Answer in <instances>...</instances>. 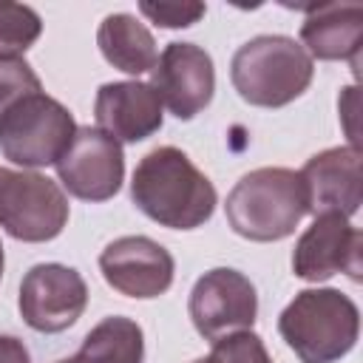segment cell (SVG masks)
<instances>
[{
    "label": "cell",
    "instance_id": "cell-22",
    "mask_svg": "<svg viewBox=\"0 0 363 363\" xmlns=\"http://www.w3.org/2000/svg\"><path fill=\"white\" fill-rule=\"evenodd\" d=\"M0 363H31L23 340H17L11 335H0Z\"/></svg>",
    "mask_w": 363,
    "mask_h": 363
},
{
    "label": "cell",
    "instance_id": "cell-3",
    "mask_svg": "<svg viewBox=\"0 0 363 363\" xmlns=\"http://www.w3.org/2000/svg\"><path fill=\"white\" fill-rule=\"evenodd\" d=\"M278 335L301 363H335L354 349L360 312L340 289H303L278 315Z\"/></svg>",
    "mask_w": 363,
    "mask_h": 363
},
{
    "label": "cell",
    "instance_id": "cell-24",
    "mask_svg": "<svg viewBox=\"0 0 363 363\" xmlns=\"http://www.w3.org/2000/svg\"><path fill=\"white\" fill-rule=\"evenodd\" d=\"M3 267H6V255H3V244H0V278H3Z\"/></svg>",
    "mask_w": 363,
    "mask_h": 363
},
{
    "label": "cell",
    "instance_id": "cell-15",
    "mask_svg": "<svg viewBox=\"0 0 363 363\" xmlns=\"http://www.w3.org/2000/svg\"><path fill=\"white\" fill-rule=\"evenodd\" d=\"M363 40V6L360 3H318L309 6L301 23L303 51L318 60H349L357 65Z\"/></svg>",
    "mask_w": 363,
    "mask_h": 363
},
{
    "label": "cell",
    "instance_id": "cell-12",
    "mask_svg": "<svg viewBox=\"0 0 363 363\" xmlns=\"http://www.w3.org/2000/svg\"><path fill=\"white\" fill-rule=\"evenodd\" d=\"M360 230L337 213L315 216L306 233L292 250V272L301 281H326L337 272H346L352 281H360Z\"/></svg>",
    "mask_w": 363,
    "mask_h": 363
},
{
    "label": "cell",
    "instance_id": "cell-1",
    "mask_svg": "<svg viewBox=\"0 0 363 363\" xmlns=\"http://www.w3.org/2000/svg\"><path fill=\"white\" fill-rule=\"evenodd\" d=\"M133 204L156 224L170 230H196L216 210L213 182L173 145L145 153L130 179Z\"/></svg>",
    "mask_w": 363,
    "mask_h": 363
},
{
    "label": "cell",
    "instance_id": "cell-10",
    "mask_svg": "<svg viewBox=\"0 0 363 363\" xmlns=\"http://www.w3.org/2000/svg\"><path fill=\"white\" fill-rule=\"evenodd\" d=\"M150 88L176 119H193L213 102V57L196 43H167L150 71Z\"/></svg>",
    "mask_w": 363,
    "mask_h": 363
},
{
    "label": "cell",
    "instance_id": "cell-21",
    "mask_svg": "<svg viewBox=\"0 0 363 363\" xmlns=\"http://www.w3.org/2000/svg\"><path fill=\"white\" fill-rule=\"evenodd\" d=\"M139 11L162 28H187L207 11L204 3H139Z\"/></svg>",
    "mask_w": 363,
    "mask_h": 363
},
{
    "label": "cell",
    "instance_id": "cell-20",
    "mask_svg": "<svg viewBox=\"0 0 363 363\" xmlns=\"http://www.w3.org/2000/svg\"><path fill=\"white\" fill-rule=\"evenodd\" d=\"M213 363H272L264 340L255 332H235L213 343Z\"/></svg>",
    "mask_w": 363,
    "mask_h": 363
},
{
    "label": "cell",
    "instance_id": "cell-6",
    "mask_svg": "<svg viewBox=\"0 0 363 363\" xmlns=\"http://www.w3.org/2000/svg\"><path fill=\"white\" fill-rule=\"evenodd\" d=\"M68 224L62 187L37 170L0 167V227L26 244L57 238Z\"/></svg>",
    "mask_w": 363,
    "mask_h": 363
},
{
    "label": "cell",
    "instance_id": "cell-7",
    "mask_svg": "<svg viewBox=\"0 0 363 363\" xmlns=\"http://www.w3.org/2000/svg\"><path fill=\"white\" fill-rule=\"evenodd\" d=\"M187 312L196 332L204 340L216 343L227 335L252 329L258 315V295L244 272L216 267L193 284Z\"/></svg>",
    "mask_w": 363,
    "mask_h": 363
},
{
    "label": "cell",
    "instance_id": "cell-13",
    "mask_svg": "<svg viewBox=\"0 0 363 363\" xmlns=\"http://www.w3.org/2000/svg\"><path fill=\"white\" fill-rule=\"evenodd\" d=\"M306 193V213L323 216L337 213L352 218L360 210L363 182H360V147L340 145L326 147L306 159L298 170Z\"/></svg>",
    "mask_w": 363,
    "mask_h": 363
},
{
    "label": "cell",
    "instance_id": "cell-8",
    "mask_svg": "<svg viewBox=\"0 0 363 363\" xmlns=\"http://www.w3.org/2000/svg\"><path fill=\"white\" fill-rule=\"evenodd\" d=\"M60 184L82 201H108L125 179V153L116 139L91 125H77L71 145L54 164Z\"/></svg>",
    "mask_w": 363,
    "mask_h": 363
},
{
    "label": "cell",
    "instance_id": "cell-5",
    "mask_svg": "<svg viewBox=\"0 0 363 363\" xmlns=\"http://www.w3.org/2000/svg\"><path fill=\"white\" fill-rule=\"evenodd\" d=\"M74 130L71 111L45 91H37L0 113V150L20 167H48L60 162Z\"/></svg>",
    "mask_w": 363,
    "mask_h": 363
},
{
    "label": "cell",
    "instance_id": "cell-18",
    "mask_svg": "<svg viewBox=\"0 0 363 363\" xmlns=\"http://www.w3.org/2000/svg\"><path fill=\"white\" fill-rule=\"evenodd\" d=\"M40 34L43 20L31 6L0 0V60H20Z\"/></svg>",
    "mask_w": 363,
    "mask_h": 363
},
{
    "label": "cell",
    "instance_id": "cell-2",
    "mask_svg": "<svg viewBox=\"0 0 363 363\" xmlns=\"http://www.w3.org/2000/svg\"><path fill=\"white\" fill-rule=\"evenodd\" d=\"M235 235L247 241H281L306 216V193L298 170L258 167L235 182L224 204Z\"/></svg>",
    "mask_w": 363,
    "mask_h": 363
},
{
    "label": "cell",
    "instance_id": "cell-4",
    "mask_svg": "<svg viewBox=\"0 0 363 363\" xmlns=\"http://www.w3.org/2000/svg\"><path fill=\"white\" fill-rule=\"evenodd\" d=\"M315 77V62L286 34H261L247 40L230 62V79L238 96L255 108H284L298 99Z\"/></svg>",
    "mask_w": 363,
    "mask_h": 363
},
{
    "label": "cell",
    "instance_id": "cell-9",
    "mask_svg": "<svg viewBox=\"0 0 363 363\" xmlns=\"http://www.w3.org/2000/svg\"><path fill=\"white\" fill-rule=\"evenodd\" d=\"M17 306L20 318L34 332H65L88 306L85 278L65 264H37L23 275Z\"/></svg>",
    "mask_w": 363,
    "mask_h": 363
},
{
    "label": "cell",
    "instance_id": "cell-11",
    "mask_svg": "<svg viewBox=\"0 0 363 363\" xmlns=\"http://www.w3.org/2000/svg\"><path fill=\"white\" fill-rule=\"evenodd\" d=\"M99 269L108 286L128 298H159L173 284V255L147 235L113 238L99 252Z\"/></svg>",
    "mask_w": 363,
    "mask_h": 363
},
{
    "label": "cell",
    "instance_id": "cell-23",
    "mask_svg": "<svg viewBox=\"0 0 363 363\" xmlns=\"http://www.w3.org/2000/svg\"><path fill=\"white\" fill-rule=\"evenodd\" d=\"M57 363H85V360H82V357H77V354H74V357H65V360H57Z\"/></svg>",
    "mask_w": 363,
    "mask_h": 363
},
{
    "label": "cell",
    "instance_id": "cell-16",
    "mask_svg": "<svg viewBox=\"0 0 363 363\" xmlns=\"http://www.w3.org/2000/svg\"><path fill=\"white\" fill-rule=\"evenodd\" d=\"M96 45H99L105 62H111L113 68L133 74V77L153 71V65L159 60L156 40L147 31V26L139 23L133 14H125V11L108 14L99 23Z\"/></svg>",
    "mask_w": 363,
    "mask_h": 363
},
{
    "label": "cell",
    "instance_id": "cell-14",
    "mask_svg": "<svg viewBox=\"0 0 363 363\" xmlns=\"http://www.w3.org/2000/svg\"><path fill=\"white\" fill-rule=\"evenodd\" d=\"M94 116H96V128L111 139H116L119 145L142 142L153 136L164 122L159 94L150 88V82H139V79L99 85L94 99Z\"/></svg>",
    "mask_w": 363,
    "mask_h": 363
},
{
    "label": "cell",
    "instance_id": "cell-17",
    "mask_svg": "<svg viewBox=\"0 0 363 363\" xmlns=\"http://www.w3.org/2000/svg\"><path fill=\"white\" fill-rule=\"evenodd\" d=\"M77 357L85 363H142L145 335L133 318L111 315L99 320L82 340Z\"/></svg>",
    "mask_w": 363,
    "mask_h": 363
},
{
    "label": "cell",
    "instance_id": "cell-19",
    "mask_svg": "<svg viewBox=\"0 0 363 363\" xmlns=\"http://www.w3.org/2000/svg\"><path fill=\"white\" fill-rule=\"evenodd\" d=\"M37 91H43V82L26 60H0V113Z\"/></svg>",
    "mask_w": 363,
    "mask_h": 363
},
{
    "label": "cell",
    "instance_id": "cell-25",
    "mask_svg": "<svg viewBox=\"0 0 363 363\" xmlns=\"http://www.w3.org/2000/svg\"><path fill=\"white\" fill-rule=\"evenodd\" d=\"M193 363H213V360H210V354H207V357H199V360H193Z\"/></svg>",
    "mask_w": 363,
    "mask_h": 363
}]
</instances>
